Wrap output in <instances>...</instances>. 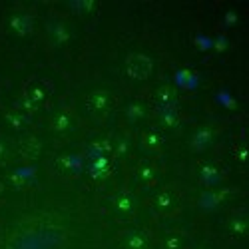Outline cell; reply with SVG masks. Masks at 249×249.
Listing matches in <instances>:
<instances>
[{"label":"cell","instance_id":"cell-9","mask_svg":"<svg viewBox=\"0 0 249 249\" xmlns=\"http://www.w3.org/2000/svg\"><path fill=\"white\" fill-rule=\"evenodd\" d=\"M116 210H118V213H122V215H132L134 210H136V201H134V197H132L130 194H122V196H118V199H116Z\"/></svg>","mask_w":249,"mask_h":249},{"label":"cell","instance_id":"cell-6","mask_svg":"<svg viewBox=\"0 0 249 249\" xmlns=\"http://www.w3.org/2000/svg\"><path fill=\"white\" fill-rule=\"evenodd\" d=\"M50 126H52V130H54V132L66 134V132H70V130L76 126V122H74V118H72L68 112H58L56 116H52Z\"/></svg>","mask_w":249,"mask_h":249},{"label":"cell","instance_id":"cell-7","mask_svg":"<svg viewBox=\"0 0 249 249\" xmlns=\"http://www.w3.org/2000/svg\"><path fill=\"white\" fill-rule=\"evenodd\" d=\"M142 146L150 152H158L163 146V136L158 130H146L142 134Z\"/></svg>","mask_w":249,"mask_h":249},{"label":"cell","instance_id":"cell-5","mask_svg":"<svg viewBox=\"0 0 249 249\" xmlns=\"http://www.w3.org/2000/svg\"><path fill=\"white\" fill-rule=\"evenodd\" d=\"M18 154L26 160H36L40 154H42V143L32 136H26L18 142Z\"/></svg>","mask_w":249,"mask_h":249},{"label":"cell","instance_id":"cell-12","mask_svg":"<svg viewBox=\"0 0 249 249\" xmlns=\"http://www.w3.org/2000/svg\"><path fill=\"white\" fill-rule=\"evenodd\" d=\"M138 178L142 179V181H154V178H156V170H154V165L150 163V161H143L140 168H138Z\"/></svg>","mask_w":249,"mask_h":249},{"label":"cell","instance_id":"cell-10","mask_svg":"<svg viewBox=\"0 0 249 249\" xmlns=\"http://www.w3.org/2000/svg\"><path fill=\"white\" fill-rule=\"evenodd\" d=\"M6 122L10 124V128H14V130H22V128H26L28 118H26L22 112L12 110V112H8V114H6Z\"/></svg>","mask_w":249,"mask_h":249},{"label":"cell","instance_id":"cell-16","mask_svg":"<svg viewBox=\"0 0 249 249\" xmlns=\"http://www.w3.org/2000/svg\"><path fill=\"white\" fill-rule=\"evenodd\" d=\"M8 158H10V148L6 146L4 142H0V163L8 161Z\"/></svg>","mask_w":249,"mask_h":249},{"label":"cell","instance_id":"cell-1","mask_svg":"<svg viewBox=\"0 0 249 249\" xmlns=\"http://www.w3.org/2000/svg\"><path fill=\"white\" fill-rule=\"evenodd\" d=\"M126 72L132 80H138V82H143L148 80L154 72V62L150 56L142 54V52H134L128 56L126 60Z\"/></svg>","mask_w":249,"mask_h":249},{"label":"cell","instance_id":"cell-17","mask_svg":"<svg viewBox=\"0 0 249 249\" xmlns=\"http://www.w3.org/2000/svg\"><path fill=\"white\" fill-rule=\"evenodd\" d=\"M231 230L237 231V233H243L245 231V223L241 219H235V221H231Z\"/></svg>","mask_w":249,"mask_h":249},{"label":"cell","instance_id":"cell-3","mask_svg":"<svg viewBox=\"0 0 249 249\" xmlns=\"http://www.w3.org/2000/svg\"><path fill=\"white\" fill-rule=\"evenodd\" d=\"M50 94H52V84L48 80H40V78L30 80L24 88V100L32 108L42 106V104L50 98Z\"/></svg>","mask_w":249,"mask_h":249},{"label":"cell","instance_id":"cell-8","mask_svg":"<svg viewBox=\"0 0 249 249\" xmlns=\"http://www.w3.org/2000/svg\"><path fill=\"white\" fill-rule=\"evenodd\" d=\"M174 205H176V196L174 192L170 190H163L156 196V207L160 212H172L174 210Z\"/></svg>","mask_w":249,"mask_h":249},{"label":"cell","instance_id":"cell-4","mask_svg":"<svg viewBox=\"0 0 249 249\" xmlns=\"http://www.w3.org/2000/svg\"><path fill=\"white\" fill-rule=\"evenodd\" d=\"M8 30L16 36H26L32 32V16L28 12H12L8 14Z\"/></svg>","mask_w":249,"mask_h":249},{"label":"cell","instance_id":"cell-18","mask_svg":"<svg viewBox=\"0 0 249 249\" xmlns=\"http://www.w3.org/2000/svg\"><path fill=\"white\" fill-rule=\"evenodd\" d=\"M142 114H143V112H142V106H132V108H130V116H132V118H142Z\"/></svg>","mask_w":249,"mask_h":249},{"label":"cell","instance_id":"cell-15","mask_svg":"<svg viewBox=\"0 0 249 249\" xmlns=\"http://www.w3.org/2000/svg\"><path fill=\"white\" fill-rule=\"evenodd\" d=\"M174 96H176V92H174V88H170V86H163V88H160V90H158V100H160V102H163V104L172 102V100H174Z\"/></svg>","mask_w":249,"mask_h":249},{"label":"cell","instance_id":"cell-13","mask_svg":"<svg viewBox=\"0 0 249 249\" xmlns=\"http://www.w3.org/2000/svg\"><path fill=\"white\" fill-rule=\"evenodd\" d=\"M126 245H128V249H146L148 239L143 237L142 233H132V235H128Z\"/></svg>","mask_w":249,"mask_h":249},{"label":"cell","instance_id":"cell-11","mask_svg":"<svg viewBox=\"0 0 249 249\" xmlns=\"http://www.w3.org/2000/svg\"><path fill=\"white\" fill-rule=\"evenodd\" d=\"M210 142H212V132L207 130V128H201V130L194 136V148H196V150H205Z\"/></svg>","mask_w":249,"mask_h":249},{"label":"cell","instance_id":"cell-14","mask_svg":"<svg viewBox=\"0 0 249 249\" xmlns=\"http://www.w3.org/2000/svg\"><path fill=\"white\" fill-rule=\"evenodd\" d=\"M183 247V237L178 233H170L163 237V249H181Z\"/></svg>","mask_w":249,"mask_h":249},{"label":"cell","instance_id":"cell-2","mask_svg":"<svg viewBox=\"0 0 249 249\" xmlns=\"http://www.w3.org/2000/svg\"><path fill=\"white\" fill-rule=\"evenodd\" d=\"M86 110L90 116L94 118H104V116H108L112 106H114V96L106 90H94L86 96Z\"/></svg>","mask_w":249,"mask_h":249}]
</instances>
